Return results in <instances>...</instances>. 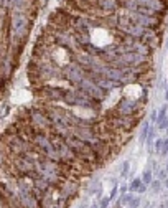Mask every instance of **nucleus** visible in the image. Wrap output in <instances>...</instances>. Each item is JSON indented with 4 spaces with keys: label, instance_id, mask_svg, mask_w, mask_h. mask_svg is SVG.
Masks as SVG:
<instances>
[{
    "label": "nucleus",
    "instance_id": "nucleus-1",
    "mask_svg": "<svg viewBox=\"0 0 168 208\" xmlns=\"http://www.w3.org/2000/svg\"><path fill=\"white\" fill-rule=\"evenodd\" d=\"M56 188L59 190V193L64 197H69V198H74L76 193H78V183L71 182V180H63Z\"/></svg>",
    "mask_w": 168,
    "mask_h": 208
},
{
    "label": "nucleus",
    "instance_id": "nucleus-2",
    "mask_svg": "<svg viewBox=\"0 0 168 208\" xmlns=\"http://www.w3.org/2000/svg\"><path fill=\"white\" fill-rule=\"evenodd\" d=\"M138 106L132 101H120L117 106V114L119 116H135Z\"/></svg>",
    "mask_w": 168,
    "mask_h": 208
},
{
    "label": "nucleus",
    "instance_id": "nucleus-3",
    "mask_svg": "<svg viewBox=\"0 0 168 208\" xmlns=\"http://www.w3.org/2000/svg\"><path fill=\"white\" fill-rule=\"evenodd\" d=\"M129 190H130V192H138V193H142V192H145V185H143V182L140 180V178H135V180L130 183Z\"/></svg>",
    "mask_w": 168,
    "mask_h": 208
},
{
    "label": "nucleus",
    "instance_id": "nucleus-4",
    "mask_svg": "<svg viewBox=\"0 0 168 208\" xmlns=\"http://www.w3.org/2000/svg\"><path fill=\"white\" fill-rule=\"evenodd\" d=\"M148 132H150V126H148V122H143L142 130H140V142H145L147 137H148Z\"/></svg>",
    "mask_w": 168,
    "mask_h": 208
},
{
    "label": "nucleus",
    "instance_id": "nucleus-5",
    "mask_svg": "<svg viewBox=\"0 0 168 208\" xmlns=\"http://www.w3.org/2000/svg\"><path fill=\"white\" fill-rule=\"evenodd\" d=\"M132 200H134V195H132V193H124V195H122L120 203H122V205H127V203H130Z\"/></svg>",
    "mask_w": 168,
    "mask_h": 208
},
{
    "label": "nucleus",
    "instance_id": "nucleus-6",
    "mask_svg": "<svg viewBox=\"0 0 168 208\" xmlns=\"http://www.w3.org/2000/svg\"><path fill=\"white\" fill-rule=\"evenodd\" d=\"M129 170H130V164H129V160H125L122 164V177H127Z\"/></svg>",
    "mask_w": 168,
    "mask_h": 208
},
{
    "label": "nucleus",
    "instance_id": "nucleus-7",
    "mask_svg": "<svg viewBox=\"0 0 168 208\" xmlns=\"http://www.w3.org/2000/svg\"><path fill=\"white\" fill-rule=\"evenodd\" d=\"M109 203H110V198L109 197H104V198H101V202H99V208H107Z\"/></svg>",
    "mask_w": 168,
    "mask_h": 208
},
{
    "label": "nucleus",
    "instance_id": "nucleus-8",
    "mask_svg": "<svg viewBox=\"0 0 168 208\" xmlns=\"http://www.w3.org/2000/svg\"><path fill=\"white\" fill-rule=\"evenodd\" d=\"M142 182L143 183H152V174H150V172H145V174H143Z\"/></svg>",
    "mask_w": 168,
    "mask_h": 208
},
{
    "label": "nucleus",
    "instance_id": "nucleus-9",
    "mask_svg": "<svg viewBox=\"0 0 168 208\" xmlns=\"http://www.w3.org/2000/svg\"><path fill=\"white\" fill-rule=\"evenodd\" d=\"M160 183H162L160 180H153L152 182V190H153V192H158V190H160V187H162Z\"/></svg>",
    "mask_w": 168,
    "mask_h": 208
},
{
    "label": "nucleus",
    "instance_id": "nucleus-10",
    "mask_svg": "<svg viewBox=\"0 0 168 208\" xmlns=\"http://www.w3.org/2000/svg\"><path fill=\"white\" fill-rule=\"evenodd\" d=\"M155 147H157V150H162V147H163V140L162 139H158L155 142Z\"/></svg>",
    "mask_w": 168,
    "mask_h": 208
},
{
    "label": "nucleus",
    "instance_id": "nucleus-11",
    "mask_svg": "<svg viewBox=\"0 0 168 208\" xmlns=\"http://www.w3.org/2000/svg\"><path fill=\"white\" fill-rule=\"evenodd\" d=\"M115 195H117V185H115L114 188H112V192H110V197H109V198H110V200H114V198H115Z\"/></svg>",
    "mask_w": 168,
    "mask_h": 208
},
{
    "label": "nucleus",
    "instance_id": "nucleus-12",
    "mask_svg": "<svg viewBox=\"0 0 168 208\" xmlns=\"http://www.w3.org/2000/svg\"><path fill=\"white\" fill-rule=\"evenodd\" d=\"M3 86H5V81H3V79H0V93L3 91Z\"/></svg>",
    "mask_w": 168,
    "mask_h": 208
},
{
    "label": "nucleus",
    "instance_id": "nucleus-13",
    "mask_svg": "<svg viewBox=\"0 0 168 208\" xmlns=\"http://www.w3.org/2000/svg\"><path fill=\"white\" fill-rule=\"evenodd\" d=\"M165 99L168 101V86H166V89H165Z\"/></svg>",
    "mask_w": 168,
    "mask_h": 208
},
{
    "label": "nucleus",
    "instance_id": "nucleus-14",
    "mask_svg": "<svg viewBox=\"0 0 168 208\" xmlns=\"http://www.w3.org/2000/svg\"><path fill=\"white\" fill-rule=\"evenodd\" d=\"M163 185H165L166 188H168V177H166V180H165V183H163Z\"/></svg>",
    "mask_w": 168,
    "mask_h": 208
},
{
    "label": "nucleus",
    "instance_id": "nucleus-15",
    "mask_svg": "<svg viewBox=\"0 0 168 208\" xmlns=\"http://www.w3.org/2000/svg\"><path fill=\"white\" fill-rule=\"evenodd\" d=\"M91 208H99V205H92V206H91Z\"/></svg>",
    "mask_w": 168,
    "mask_h": 208
},
{
    "label": "nucleus",
    "instance_id": "nucleus-16",
    "mask_svg": "<svg viewBox=\"0 0 168 208\" xmlns=\"http://www.w3.org/2000/svg\"><path fill=\"white\" fill-rule=\"evenodd\" d=\"M165 170H166V174H168V164H166V168H165Z\"/></svg>",
    "mask_w": 168,
    "mask_h": 208
},
{
    "label": "nucleus",
    "instance_id": "nucleus-17",
    "mask_svg": "<svg viewBox=\"0 0 168 208\" xmlns=\"http://www.w3.org/2000/svg\"><path fill=\"white\" fill-rule=\"evenodd\" d=\"M81 208H87V205H82V206H81Z\"/></svg>",
    "mask_w": 168,
    "mask_h": 208
},
{
    "label": "nucleus",
    "instance_id": "nucleus-18",
    "mask_svg": "<svg viewBox=\"0 0 168 208\" xmlns=\"http://www.w3.org/2000/svg\"><path fill=\"white\" fill-rule=\"evenodd\" d=\"M166 46H168V40H166Z\"/></svg>",
    "mask_w": 168,
    "mask_h": 208
},
{
    "label": "nucleus",
    "instance_id": "nucleus-19",
    "mask_svg": "<svg viewBox=\"0 0 168 208\" xmlns=\"http://www.w3.org/2000/svg\"><path fill=\"white\" fill-rule=\"evenodd\" d=\"M166 154H168V152H166Z\"/></svg>",
    "mask_w": 168,
    "mask_h": 208
}]
</instances>
